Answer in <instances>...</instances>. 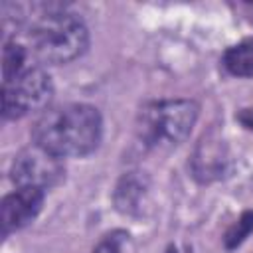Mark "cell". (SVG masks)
Segmentation results:
<instances>
[{
    "label": "cell",
    "mask_w": 253,
    "mask_h": 253,
    "mask_svg": "<svg viewBox=\"0 0 253 253\" xmlns=\"http://www.w3.org/2000/svg\"><path fill=\"white\" fill-rule=\"evenodd\" d=\"M192 170L194 176L206 184L213 180H221L229 174L231 154L225 140L215 130H210L200 138L192 156Z\"/></svg>",
    "instance_id": "6"
},
{
    "label": "cell",
    "mask_w": 253,
    "mask_h": 253,
    "mask_svg": "<svg viewBox=\"0 0 253 253\" xmlns=\"http://www.w3.org/2000/svg\"><path fill=\"white\" fill-rule=\"evenodd\" d=\"M53 97V83L40 67L24 69L18 77L2 83L4 119H20L34 111H45Z\"/></svg>",
    "instance_id": "4"
},
{
    "label": "cell",
    "mask_w": 253,
    "mask_h": 253,
    "mask_svg": "<svg viewBox=\"0 0 253 253\" xmlns=\"http://www.w3.org/2000/svg\"><path fill=\"white\" fill-rule=\"evenodd\" d=\"M123 233H111V235H107L103 241H99V245L93 249V253H121V241H123V237H121Z\"/></svg>",
    "instance_id": "12"
},
{
    "label": "cell",
    "mask_w": 253,
    "mask_h": 253,
    "mask_svg": "<svg viewBox=\"0 0 253 253\" xmlns=\"http://www.w3.org/2000/svg\"><path fill=\"white\" fill-rule=\"evenodd\" d=\"M146 194H148V178L142 172H128L119 180L113 198L119 211L136 215L142 208Z\"/></svg>",
    "instance_id": "8"
},
{
    "label": "cell",
    "mask_w": 253,
    "mask_h": 253,
    "mask_svg": "<svg viewBox=\"0 0 253 253\" xmlns=\"http://www.w3.org/2000/svg\"><path fill=\"white\" fill-rule=\"evenodd\" d=\"M198 113V103L190 99L152 101L140 109L136 132L146 146H176L190 136Z\"/></svg>",
    "instance_id": "3"
},
{
    "label": "cell",
    "mask_w": 253,
    "mask_h": 253,
    "mask_svg": "<svg viewBox=\"0 0 253 253\" xmlns=\"http://www.w3.org/2000/svg\"><path fill=\"white\" fill-rule=\"evenodd\" d=\"M26 47L14 40H4V47H2V83L12 81L14 77H18L24 71V63H26Z\"/></svg>",
    "instance_id": "10"
},
{
    "label": "cell",
    "mask_w": 253,
    "mask_h": 253,
    "mask_svg": "<svg viewBox=\"0 0 253 253\" xmlns=\"http://www.w3.org/2000/svg\"><path fill=\"white\" fill-rule=\"evenodd\" d=\"M101 134V115L85 103H65L45 109L32 130L34 142L59 158L91 154L99 146Z\"/></svg>",
    "instance_id": "1"
},
{
    "label": "cell",
    "mask_w": 253,
    "mask_h": 253,
    "mask_svg": "<svg viewBox=\"0 0 253 253\" xmlns=\"http://www.w3.org/2000/svg\"><path fill=\"white\" fill-rule=\"evenodd\" d=\"M43 206V190L40 188H18L16 192L8 194L0 204V223L2 233L8 235L10 231L22 229L24 225L32 223Z\"/></svg>",
    "instance_id": "7"
},
{
    "label": "cell",
    "mask_w": 253,
    "mask_h": 253,
    "mask_svg": "<svg viewBox=\"0 0 253 253\" xmlns=\"http://www.w3.org/2000/svg\"><path fill=\"white\" fill-rule=\"evenodd\" d=\"M65 176V168L59 156L47 152L36 142L20 150L10 166V178L18 188L47 190L59 184Z\"/></svg>",
    "instance_id": "5"
},
{
    "label": "cell",
    "mask_w": 253,
    "mask_h": 253,
    "mask_svg": "<svg viewBox=\"0 0 253 253\" xmlns=\"http://www.w3.org/2000/svg\"><path fill=\"white\" fill-rule=\"evenodd\" d=\"M235 119L245 126V128H249V130H253V107H247V109H241L237 115H235Z\"/></svg>",
    "instance_id": "13"
},
{
    "label": "cell",
    "mask_w": 253,
    "mask_h": 253,
    "mask_svg": "<svg viewBox=\"0 0 253 253\" xmlns=\"http://www.w3.org/2000/svg\"><path fill=\"white\" fill-rule=\"evenodd\" d=\"M251 231H253V211L247 210V211H243L241 217L225 231V235H223L225 247H227L229 251L235 249V247H239V245L249 237Z\"/></svg>",
    "instance_id": "11"
},
{
    "label": "cell",
    "mask_w": 253,
    "mask_h": 253,
    "mask_svg": "<svg viewBox=\"0 0 253 253\" xmlns=\"http://www.w3.org/2000/svg\"><path fill=\"white\" fill-rule=\"evenodd\" d=\"M223 65L231 75L253 77V38L231 45L223 53Z\"/></svg>",
    "instance_id": "9"
},
{
    "label": "cell",
    "mask_w": 253,
    "mask_h": 253,
    "mask_svg": "<svg viewBox=\"0 0 253 253\" xmlns=\"http://www.w3.org/2000/svg\"><path fill=\"white\" fill-rule=\"evenodd\" d=\"M30 40L40 61L61 65L73 61L87 49L89 30L77 14L53 6L36 20Z\"/></svg>",
    "instance_id": "2"
}]
</instances>
